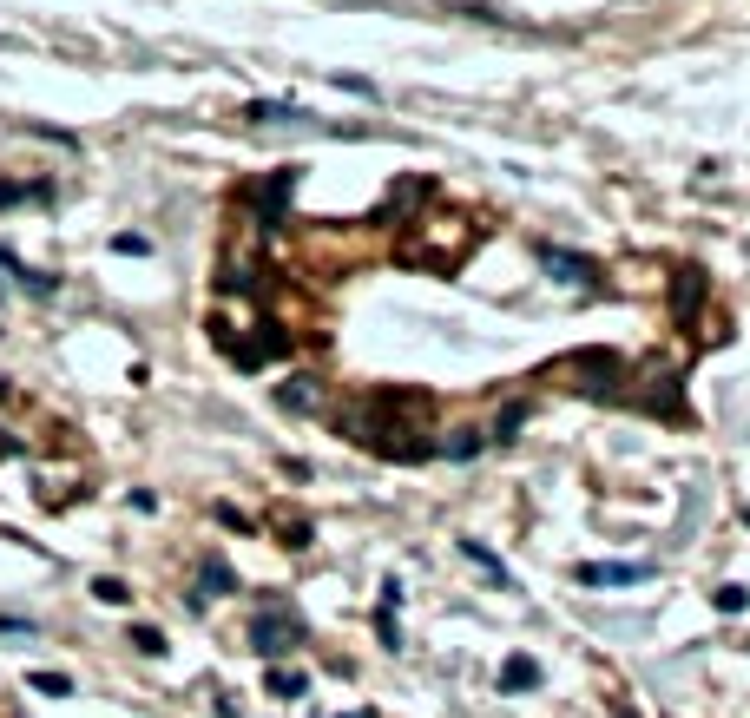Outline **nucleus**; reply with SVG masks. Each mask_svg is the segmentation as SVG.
<instances>
[{
	"label": "nucleus",
	"instance_id": "f257e3e1",
	"mask_svg": "<svg viewBox=\"0 0 750 718\" xmlns=\"http://www.w3.org/2000/svg\"><path fill=\"white\" fill-rule=\"evenodd\" d=\"M297 639H303V620L290 607H264V613H257V626H250V646H257L264 659H283Z\"/></svg>",
	"mask_w": 750,
	"mask_h": 718
},
{
	"label": "nucleus",
	"instance_id": "f03ea898",
	"mask_svg": "<svg viewBox=\"0 0 750 718\" xmlns=\"http://www.w3.org/2000/svg\"><path fill=\"white\" fill-rule=\"evenodd\" d=\"M586 587H639L645 567H625V560H593V567H579Z\"/></svg>",
	"mask_w": 750,
	"mask_h": 718
},
{
	"label": "nucleus",
	"instance_id": "7ed1b4c3",
	"mask_svg": "<svg viewBox=\"0 0 750 718\" xmlns=\"http://www.w3.org/2000/svg\"><path fill=\"white\" fill-rule=\"evenodd\" d=\"M500 686H507V692H527V686H540V666H533V659H507V672H500Z\"/></svg>",
	"mask_w": 750,
	"mask_h": 718
},
{
	"label": "nucleus",
	"instance_id": "20e7f679",
	"mask_svg": "<svg viewBox=\"0 0 750 718\" xmlns=\"http://www.w3.org/2000/svg\"><path fill=\"white\" fill-rule=\"evenodd\" d=\"M303 692H310V679H303V672H270V699H303Z\"/></svg>",
	"mask_w": 750,
	"mask_h": 718
},
{
	"label": "nucleus",
	"instance_id": "39448f33",
	"mask_svg": "<svg viewBox=\"0 0 750 718\" xmlns=\"http://www.w3.org/2000/svg\"><path fill=\"white\" fill-rule=\"evenodd\" d=\"M277 402H283V409H316V389L310 383H283Z\"/></svg>",
	"mask_w": 750,
	"mask_h": 718
},
{
	"label": "nucleus",
	"instance_id": "423d86ee",
	"mask_svg": "<svg viewBox=\"0 0 750 718\" xmlns=\"http://www.w3.org/2000/svg\"><path fill=\"white\" fill-rule=\"evenodd\" d=\"M204 593H231V567L224 560H204Z\"/></svg>",
	"mask_w": 750,
	"mask_h": 718
},
{
	"label": "nucleus",
	"instance_id": "0eeeda50",
	"mask_svg": "<svg viewBox=\"0 0 750 718\" xmlns=\"http://www.w3.org/2000/svg\"><path fill=\"white\" fill-rule=\"evenodd\" d=\"M33 692H53V699H66V692H73V679H66V672H33Z\"/></svg>",
	"mask_w": 750,
	"mask_h": 718
},
{
	"label": "nucleus",
	"instance_id": "6e6552de",
	"mask_svg": "<svg viewBox=\"0 0 750 718\" xmlns=\"http://www.w3.org/2000/svg\"><path fill=\"white\" fill-rule=\"evenodd\" d=\"M132 646H139V653H165V633H158V626H132Z\"/></svg>",
	"mask_w": 750,
	"mask_h": 718
},
{
	"label": "nucleus",
	"instance_id": "1a4fd4ad",
	"mask_svg": "<svg viewBox=\"0 0 750 718\" xmlns=\"http://www.w3.org/2000/svg\"><path fill=\"white\" fill-rule=\"evenodd\" d=\"M93 593L106 600V607H125V600H132V587H125V580H93Z\"/></svg>",
	"mask_w": 750,
	"mask_h": 718
},
{
	"label": "nucleus",
	"instance_id": "9d476101",
	"mask_svg": "<svg viewBox=\"0 0 750 718\" xmlns=\"http://www.w3.org/2000/svg\"><path fill=\"white\" fill-rule=\"evenodd\" d=\"M244 119H257V126H270V119H303V112H297V106H250Z\"/></svg>",
	"mask_w": 750,
	"mask_h": 718
},
{
	"label": "nucleus",
	"instance_id": "9b49d317",
	"mask_svg": "<svg viewBox=\"0 0 750 718\" xmlns=\"http://www.w3.org/2000/svg\"><path fill=\"white\" fill-rule=\"evenodd\" d=\"M744 600H750L744 587H718V613H744Z\"/></svg>",
	"mask_w": 750,
	"mask_h": 718
},
{
	"label": "nucleus",
	"instance_id": "f8f14e48",
	"mask_svg": "<svg viewBox=\"0 0 750 718\" xmlns=\"http://www.w3.org/2000/svg\"><path fill=\"white\" fill-rule=\"evenodd\" d=\"M349 718H375V712H349Z\"/></svg>",
	"mask_w": 750,
	"mask_h": 718
}]
</instances>
